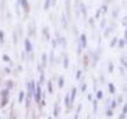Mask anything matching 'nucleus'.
Returning a JSON list of instances; mask_svg holds the SVG:
<instances>
[{
    "label": "nucleus",
    "instance_id": "1",
    "mask_svg": "<svg viewBox=\"0 0 127 119\" xmlns=\"http://www.w3.org/2000/svg\"><path fill=\"white\" fill-rule=\"evenodd\" d=\"M42 92H43L42 85L37 84V87H35V92H34V95H33L35 103H39V101H40V99H42Z\"/></svg>",
    "mask_w": 127,
    "mask_h": 119
},
{
    "label": "nucleus",
    "instance_id": "2",
    "mask_svg": "<svg viewBox=\"0 0 127 119\" xmlns=\"http://www.w3.org/2000/svg\"><path fill=\"white\" fill-rule=\"evenodd\" d=\"M35 87H37V83H35L34 80H30V81L28 83V94H27V95H30V97L33 98L34 92H35Z\"/></svg>",
    "mask_w": 127,
    "mask_h": 119
},
{
    "label": "nucleus",
    "instance_id": "3",
    "mask_svg": "<svg viewBox=\"0 0 127 119\" xmlns=\"http://www.w3.org/2000/svg\"><path fill=\"white\" fill-rule=\"evenodd\" d=\"M78 46H81L82 49H86L87 48V35H86V34H81V35H79Z\"/></svg>",
    "mask_w": 127,
    "mask_h": 119
},
{
    "label": "nucleus",
    "instance_id": "4",
    "mask_svg": "<svg viewBox=\"0 0 127 119\" xmlns=\"http://www.w3.org/2000/svg\"><path fill=\"white\" fill-rule=\"evenodd\" d=\"M24 52L28 53V54H30L33 52V44H32V41L28 38L24 39Z\"/></svg>",
    "mask_w": 127,
    "mask_h": 119
},
{
    "label": "nucleus",
    "instance_id": "5",
    "mask_svg": "<svg viewBox=\"0 0 127 119\" xmlns=\"http://www.w3.org/2000/svg\"><path fill=\"white\" fill-rule=\"evenodd\" d=\"M20 6L23 8L24 14L28 15L29 11H30V5H29V3H28V0H20Z\"/></svg>",
    "mask_w": 127,
    "mask_h": 119
},
{
    "label": "nucleus",
    "instance_id": "6",
    "mask_svg": "<svg viewBox=\"0 0 127 119\" xmlns=\"http://www.w3.org/2000/svg\"><path fill=\"white\" fill-rule=\"evenodd\" d=\"M78 5H79V13L83 15V19H84V20H87V19H88V14H87V6H86L83 3H81V1H79V4H78Z\"/></svg>",
    "mask_w": 127,
    "mask_h": 119
},
{
    "label": "nucleus",
    "instance_id": "7",
    "mask_svg": "<svg viewBox=\"0 0 127 119\" xmlns=\"http://www.w3.org/2000/svg\"><path fill=\"white\" fill-rule=\"evenodd\" d=\"M89 57H92V66L95 68L96 65H97V61H98V59H99V53L98 52H89Z\"/></svg>",
    "mask_w": 127,
    "mask_h": 119
},
{
    "label": "nucleus",
    "instance_id": "8",
    "mask_svg": "<svg viewBox=\"0 0 127 119\" xmlns=\"http://www.w3.org/2000/svg\"><path fill=\"white\" fill-rule=\"evenodd\" d=\"M34 34H35V21L32 20L29 23V25H28V35L29 37H33Z\"/></svg>",
    "mask_w": 127,
    "mask_h": 119
},
{
    "label": "nucleus",
    "instance_id": "9",
    "mask_svg": "<svg viewBox=\"0 0 127 119\" xmlns=\"http://www.w3.org/2000/svg\"><path fill=\"white\" fill-rule=\"evenodd\" d=\"M57 43H58V45H62L63 48H67V39L64 37H61L59 33H57Z\"/></svg>",
    "mask_w": 127,
    "mask_h": 119
},
{
    "label": "nucleus",
    "instance_id": "10",
    "mask_svg": "<svg viewBox=\"0 0 127 119\" xmlns=\"http://www.w3.org/2000/svg\"><path fill=\"white\" fill-rule=\"evenodd\" d=\"M76 97H77V88H76V87H73V88L70 89V93H69V100H70V103H72V104L74 103Z\"/></svg>",
    "mask_w": 127,
    "mask_h": 119
},
{
    "label": "nucleus",
    "instance_id": "11",
    "mask_svg": "<svg viewBox=\"0 0 127 119\" xmlns=\"http://www.w3.org/2000/svg\"><path fill=\"white\" fill-rule=\"evenodd\" d=\"M59 112H61V109H59V100H58V101H56V104H54L53 117H54V118H57V117L59 115Z\"/></svg>",
    "mask_w": 127,
    "mask_h": 119
},
{
    "label": "nucleus",
    "instance_id": "12",
    "mask_svg": "<svg viewBox=\"0 0 127 119\" xmlns=\"http://www.w3.org/2000/svg\"><path fill=\"white\" fill-rule=\"evenodd\" d=\"M9 103V97H3L1 101H0V108H5Z\"/></svg>",
    "mask_w": 127,
    "mask_h": 119
},
{
    "label": "nucleus",
    "instance_id": "13",
    "mask_svg": "<svg viewBox=\"0 0 127 119\" xmlns=\"http://www.w3.org/2000/svg\"><path fill=\"white\" fill-rule=\"evenodd\" d=\"M61 23H62V25H63V28H67L68 26V20H67V15L63 13L62 14V16H61Z\"/></svg>",
    "mask_w": 127,
    "mask_h": 119
},
{
    "label": "nucleus",
    "instance_id": "14",
    "mask_svg": "<svg viewBox=\"0 0 127 119\" xmlns=\"http://www.w3.org/2000/svg\"><path fill=\"white\" fill-rule=\"evenodd\" d=\"M40 64H42L43 68H45V66L48 65V55H47L45 53L42 54V63H40Z\"/></svg>",
    "mask_w": 127,
    "mask_h": 119
},
{
    "label": "nucleus",
    "instance_id": "15",
    "mask_svg": "<svg viewBox=\"0 0 127 119\" xmlns=\"http://www.w3.org/2000/svg\"><path fill=\"white\" fill-rule=\"evenodd\" d=\"M68 66H69L68 55H67V54H63V68H64V69H68Z\"/></svg>",
    "mask_w": 127,
    "mask_h": 119
},
{
    "label": "nucleus",
    "instance_id": "16",
    "mask_svg": "<svg viewBox=\"0 0 127 119\" xmlns=\"http://www.w3.org/2000/svg\"><path fill=\"white\" fill-rule=\"evenodd\" d=\"M70 3L72 0H65V11H67L68 18H70Z\"/></svg>",
    "mask_w": 127,
    "mask_h": 119
},
{
    "label": "nucleus",
    "instance_id": "17",
    "mask_svg": "<svg viewBox=\"0 0 127 119\" xmlns=\"http://www.w3.org/2000/svg\"><path fill=\"white\" fill-rule=\"evenodd\" d=\"M25 99V92L24 90H20L19 92V95H18V103H23Z\"/></svg>",
    "mask_w": 127,
    "mask_h": 119
},
{
    "label": "nucleus",
    "instance_id": "18",
    "mask_svg": "<svg viewBox=\"0 0 127 119\" xmlns=\"http://www.w3.org/2000/svg\"><path fill=\"white\" fill-rule=\"evenodd\" d=\"M43 35L47 40H50V35H49V26H44L43 28Z\"/></svg>",
    "mask_w": 127,
    "mask_h": 119
},
{
    "label": "nucleus",
    "instance_id": "19",
    "mask_svg": "<svg viewBox=\"0 0 127 119\" xmlns=\"http://www.w3.org/2000/svg\"><path fill=\"white\" fill-rule=\"evenodd\" d=\"M24 100H25V107L27 108H30V105H32V97L25 94V99Z\"/></svg>",
    "mask_w": 127,
    "mask_h": 119
},
{
    "label": "nucleus",
    "instance_id": "20",
    "mask_svg": "<svg viewBox=\"0 0 127 119\" xmlns=\"http://www.w3.org/2000/svg\"><path fill=\"white\" fill-rule=\"evenodd\" d=\"M79 1L77 0L76 1V4H74V11H76V18H79V15H81V13H79Z\"/></svg>",
    "mask_w": 127,
    "mask_h": 119
},
{
    "label": "nucleus",
    "instance_id": "21",
    "mask_svg": "<svg viewBox=\"0 0 127 119\" xmlns=\"http://www.w3.org/2000/svg\"><path fill=\"white\" fill-rule=\"evenodd\" d=\"M108 92H110V94H115L116 93V88L113 85V83H108Z\"/></svg>",
    "mask_w": 127,
    "mask_h": 119
},
{
    "label": "nucleus",
    "instance_id": "22",
    "mask_svg": "<svg viewBox=\"0 0 127 119\" xmlns=\"http://www.w3.org/2000/svg\"><path fill=\"white\" fill-rule=\"evenodd\" d=\"M47 88H48V93H49V94H53V81H52V80H48Z\"/></svg>",
    "mask_w": 127,
    "mask_h": 119
},
{
    "label": "nucleus",
    "instance_id": "23",
    "mask_svg": "<svg viewBox=\"0 0 127 119\" xmlns=\"http://www.w3.org/2000/svg\"><path fill=\"white\" fill-rule=\"evenodd\" d=\"M126 43H127V40H126V39H120V40H117V45H118L121 49L126 46Z\"/></svg>",
    "mask_w": 127,
    "mask_h": 119
},
{
    "label": "nucleus",
    "instance_id": "24",
    "mask_svg": "<svg viewBox=\"0 0 127 119\" xmlns=\"http://www.w3.org/2000/svg\"><path fill=\"white\" fill-rule=\"evenodd\" d=\"M112 30H113V26H108L107 29H106V31H104V38H108V37H110V34L112 33Z\"/></svg>",
    "mask_w": 127,
    "mask_h": 119
},
{
    "label": "nucleus",
    "instance_id": "25",
    "mask_svg": "<svg viewBox=\"0 0 127 119\" xmlns=\"http://www.w3.org/2000/svg\"><path fill=\"white\" fill-rule=\"evenodd\" d=\"M93 103V113H97L98 110V100L97 99H93V100H91Z\"/></svg>",
    "mask_w": 127,
    "mask_h": 119
},
{
    "label": "nucleus",
    "instance_id": "26",
    "mask_svg": "<svg viewBox=\"0 0 127 119\" xmlns=\"http://www.w3.org/2000/svg\"><path fill=\"white\" fill-rule=\"evenodd\" d=\"M96 99L97 100H102L103 99V92L102 90H96Z\"/></svg>",
    "mask_w": 127,
    "mask_h": 119
},
{
    "label": "nucleus",
    "instance_id": "27",
    "mask_svg": "<svg viewBox=\"0 0 127 119\" xmlns=\"http://www.w3.org/2000/svg\"><path fill=\"white\" fill-rule=\"evenodd\" d=\"M53 63H54V49H52V52H50V54H49V63H48V64L53 65Z\"/></svg>",
    "mask_w": 127,
    "mask_h": 119
},
{
    "label": "nucleus",
    "instance_id": "28",
    "mask_svg": "<svg viewBox=\"0 0 127 119\" xmlns=\"http://www.w3.org/2000/svg\"><path fill=\"white\" fill-rule=\"evenodd\" d=\"M118 11H120V8H115V9L112 10V19H113V20L118 16Z\"/></svg>",
    "mask_w": 127,
    "mask_h": 119
},
{
    "label": "nucleus",
    "instance_id": "29",
    "mask_svg": "<svg viewBox=\"0 0 127 119\" xmlns=\"http://www.w3.org/2000/svg\"><path fill=\"white\" fill-rule=\"evenodd\" d=\"M44 81H45V77H44V73L43 72H40V77H39V85H43L44 84Z\"/></svg>",
    "mask_w": 127,
    "mask_h": 119
},
{
    "label": "nucleus",
    "instance_id": "30",
    "mask_svg": "<svg viewBox=\"0 0 127 119\" xmlns=\"http://www.w3.org/2000/svg\"><path fill=\"white\" fill-rule=\"evenodd\" d=\"M9 92H10V90H9L8 88H5V89H3L1 92H0V95H1V98H3V97H9V94H10Z\"/></svg>",
    "mask_w": 127,
    "mask_h": 119
},
{
    "label": "nucleus",
    "instance_id": "31",
    "mask_svg": "<svg viewBox=\"0 0 127 119\" xmlns=\"http://www.w3.org/2000/svg\"><path fill=\"white\" fill-rule=\"evenodd\" d=\"M5 43V34L3 30H0V44H4Z\"/></svg>",
    "mask_w": 127,
    "mask_h": 119
},
{
    "label": "nucleus",
    "instance_id": "32",
    "mask_svg": "<svg viewBox=\"0 0 127 119\" xmlns=\"http://www.w3.org/2000/svg\"><path fill=\"white\" fill-rule=\"evenodd\" d=\"M58 87H59L61 89L64 87V78H63V77H59V79H58Z\"/></svg>",
    "mask_w": 127,
    "mask_h": 119
},
{
    "label": "nucleus",
    "instance_id": "33",
    "mask_svg": "<svg viewBox=\"0 0 127 119\" xmlns=\"http://www.w3.org/2000/svg\"><path fill=\"white\" fill-rule=\"evenodd\" d=\"M49 8H50V0H45L44 5H43V9L47 11V10H49Z\"/></svg>",
    "mask_w": 127,
    "mask_h": 119
},
{
    "label": "nucleus",
    "instance_id": "34",
    "mask_svg": "<svg viewBox=\"0 0 127 119\" xmlns=\"http://www.w3.org/2000/svg\"><path fill=\"white\" fill-rule=\"evenodd\" d=\"M6 88H8L9 90L14 88V83H13V80H8V81H6Z\"/></svg>",
    "mask_w": 127,
    "mask_h": 119
},
{
    "label": "nucleus",
    "instance_id": "35",
    "mask_svg": "<svg viewBox=\"0 0 127 119\" xmlns=\"http://www.w3.org/2000/svg\"><path fill=\"white\" fill-rule=\"evenodd\" d=\"M116 107H117V101H116L115 99H113V100H111V101H110V108L115 110V108H116Z\"/></svg>",
    "mask_w": 127,
    "mask_h": 119
},
{
    "label": "nucleus",
    "instance_id": "36",
    "mask_svg": "<svg viewBox=\"0 0 127 119\" xmlns=\"http://www.w3.org/2000/svg\"><path fill=\"white\" fill-rule=\"evenodd\" d=\"M113 70H115L113 63H108V73H113Z\"/></svg>",
    "mask_w": 127,
    "mask_h": 119
},
{
    "label": "nucleus",
    "instance_id": "37",
    "mask_svg": "<svg viewBox=\"0 0 127 119\" xmlns=\"http://www.w3.org/2000/svg\"><path fill=\"white\" fill-rule=\"evenodd\" d=\"M106 115H107V117H110V118H111V117H113V109L108 108V109L106 110Z\"/></svg>",
    "mask_w": 127,
    "mask_h": 119
},
{
    "label": "nucleus",
    "instance_id": "38",
    "mask_svg": "<svg viewBox=\"0 0 127 119\" xmlns=\"http://www.w3.org/2000/svg\"><path fill=\"white\" fill-rule=\"evenodd\" d=\"M117 40H118V39H117V38L115 37V38H113V39L111 40V43H110V46H111V48L116 46V45H117Z\"/></svg>",
    "mask_w": 127,
    "mask_h": 119
},
{
    "label": "nucleus",
    "instance_id": "39",
    "mask_svg": "<svg viewBox=\"0 0 127 119\" xmlns=\"http://www.w3.org/2000/svg\"><path fill=\"white\" fill-rule=\"evenodd\" d=\"M121 65H122L123 68H126V66H127V60H126V57H121Z\"/></svg>",
    "mask_w": 127,
    "mask_h": 119
},
{
    "label": "nucleus",
    "instance_id": "40",
    "mask_svg": "<svg viewBox=\"0 0 127 119\" xmlns=\"http://www.w3.org/2000/svg\"><path fill=\"white\" fill-rule=\"evenodd\" d=\"M50 44H52V49H56V48H57V45H58L57 39H52V40H50Z\"/></svg>",
    "mask_w": 127,
    "mask_h": 119
},
{
    "label": "nucleus",
    "instance_id": "41",
    "mask_svg": "<svg viewBox=\"0 0 127 119\" xmlns=\"http://www.w3.org/2000/svg\"><path fill=\"white\" fill-rule=\"evenodd\" d=\"M99 10H101V14H103V15H104V14L107 13V4H104V5H102Z\"/></svg>",
    "mask_w": 127,
    "mask_h": 119
},
{
    "label": "nucleus",
    "instance_id": "42",
    "mask_svg": "<svg viewBox=\"0 0 127 119\" xmlns=\"http://www.w3.org/2000/svg\"><path fill=\"white\" fill-rule=\"evenodd\" d=\"M1 59H3V61H5V63H9L11 59L9 58V55H6V54H3V57H1Z\"/></svg>",
    "mask_w": 127,
    "mask_h": 119
},
{
    "label": "nucleus",
    "instance_id": "43",
    "mask_svg": "<svg viewBox=\"0 0 127 119\" xmlns=\"http://www.w3.org/2000/svg\"><path fill=\"white\" fill-rule=\"evenodd\" d=\"M83 64H84V68L88 66V54H86V55L83 57Z\"/></svg>",
    "mask_w": 127,
    "mask_h": 119
},
{
    "label": "nucleus",
    "instance_id": "44",
    "mask_svg": "<svg viewBox=\"0 0 127 119\" xmlns=\"http://www.w3.org/2000/svg\"><path fill=\"white\" fill-rule=\"evenodd\" d=\"M13 41H14V44H18V34H16V31H13Z\"/></svg>",
    "mask_w": 127,
    "mask_h": 119
},
{
    "label": "nucleus",
    "instance_id": "45",
    "mask_svg": "<svg viewBox=\"0 0 127 119\" xmlns=\"http://www.w3.org/2000/svg\"><path fill=\"white\" fill-rule=\"evenodd\" d=\"M82 73H83L82 70H77V73H76V79H77V80H79V79L82 78Z\"/></svg>",
    "mask_w": 127,
    "mask_h": 119
},
{
    "label": "nucleus",
    "instance_id": "46",
    "mask_svg": "<svg viewBox=\"0 0 127 119\" xmlns=\"http://www.w3.org/2000/svg\"><path fill=\"white\" fill-rule=\"evenodd\" d=\"M122 26H123V28L127 26V16H126V15L123 16V19H122Z\"/></svg>",
    "mask_w": 127,
    "mask_h": 119
},
{
    "label": "nucleus",
    "instance_id": "47",
    "mask_svg": "<svg viewBox=\"0 0 127 119\" xmlns=\"http://www.w3.org/2000/svg\"><path fill=\"white\" fill-rule=\"evenodd\" d=\"M106 23H107V21H106V19L103 18V19L101 20V24H99V26H101V29H103V28H106Z\"/></svg>",
    "mask_w": 127,
    "mask_h": 119
},
{
    "label": "nucleus",
    "instance_id": "48",
    "mask_svg": "<svg viewBox=\"0 0 127 119\" xmlns=\"http://www.w3.org/2000/svg\"><path fill=\"white\" fill-rule=\"evenodd\" d=\"M87 20H88V23H89L91 26H95V18H89V19H87Z\"/></svg>",
    "mask_w": 127,
    "mask_h": 119
},
{
    "label": "nucleus",
    "instance_id": "49",
    "mask_svg": "<svg viewBox=\"0 0 127 119\" xmlns=\"http://www.w3.org/2000/svg\"><path fill=\"white\" fill-rule=\"evenodd\" d=\"M122 113H123V114H126V113H127V104H126V103L123 104V108H122Z\"/></svg>",
    "mask_w": 127,
    "mask_h": 119
},
{
    "label": "nucleus",
    "instance_id": "50",
    "mask_svg": "<svg viewBox=\"0 0 127 119\" xmlns=\"http://www.w3.org/2000/svg\"><path fill=\"white\" fill-rule=\"evenodd\" d=\"M101 15H102V14H101V10L98 9V10H97V13H96V16H95V19H98Z\"/></svg>",
    "mask_w": 127,
    "mask_h": 119
},
{
    "label": "nucleus",
    "instance_id": "51",
    "mask_svg": "<svg viewBox=\"0 0 127 119\" xmlns=\"http://www.w3.org/2000/svg\"><path fill=\"white\" fill-rule=\"evenodd\" d=\"M4 72H5L6 74H10V73H11V69H10V68H8V66H6V68H4Z\"/></svg>",
    "mask_w": 127,
    "mask_h": 119
},
{
    "label": "nucleus",
    "instance_id": "52",
    "mask_svg": "<svg viewBox=\"0 0 127 119\" xmlns=\"http://www.w3.org/2000/svg\"><path fill=\"white\" fill-rule=\"evenodd\" d=\"M82 107H83V104H79V105L77 107V114H79V113H81V110H82Z\"/></svg>",
    "mask_w": 127,
    "mask_h": 119
},
{
    "label": "nucleus",
    "instance_id": "53",
    "mask_svg": "<svg viewBox=\"0 0 127 119\" xmlns=\"http://www.w3.org/2000/svg\"><path fill=\"white\" fill-rule=\"evenodd\" d=\"M73 33H74V35H78V29L76 25H73Z\"/></svg>",
    "mask_w": 127,
    "mask_h": 119
},
{
    "label": "nucleus",
    "instance_id": "54",
    "mask_svg": "<svg viewBox=\"0 0 127 119\" xmlns=\"http://www.w3.org/2000/svg\"><path fill=\"white\" fill-rule=\"evenodd\" d=\"M122 100H123V98H122V95H121V97H118V99L116 100V101H117V104H121V103H122Z\"/></svg>",
    "mask_w": 127,
    "mask_h": 119
},
{
    "label": "nucleus",
    "instance_id": "55",
    "mask_svg": "<svg viewBox=\"0 0 127 119\" xmlns=\"http://www.w3.org/2000/svg\"><path fill=\"white\" fill-rule=\"evenodd\" d=\"M10 118H16V115L14 114V110H13V108H11V112H10Z\"/></svg>",
    "mask_w": 127,
    "mask_h": 119
},
{
    "label": "nucleus",
    "instance_id": "56",
    "mask_svg": "<svg viewBox=\"0 0 127 119\" xmlns=\"http://www.w3.org/2000/svg\"><path fill=\"white\" fill-rule=\"evenodd\" d=\"M87 99H88L89 101H91V100H92V99H93V97H92V94H88V95H87Z\"/></svg>",
    "mask_w": 127,
    "mask_h": 119
},
{
    "label": "nucleus",
    "instance_id": "57",
    "mask_svg": "<svg viewBox=\"0 0 127 119\" xmlns=\"http://www.w3.org/2000/svg\"><path fill=\"white\" fill-rule=\"evenodd\" d=\"M123 39H126V40H127V30H125V31H123Z\"/></svg>",
    "mask_w": 127,
    "mask_h": 119
},
{
    "label": "nucleus",
    "instance_id": "58",
    "mask_svg": "<svg viewBox=\"0 0 127 119\" xmlns=\"http://www.w3.org/2000/svg\"><path fill=\"white\" fill-rule=\"evenodd\" d=\"M25 54H27L25 52H23V53H22V60H25Z\"/></svg>",
    "mask_w": 127,
    "mask_h": 119
},
{
    "label": "nucleus",
    "instance_id": "59",
    "mask_svg": "<svg viewBox=\"0 0 127 119\" xmlns=\"http://www.w3.org/2000/svg\"><path fill=\"white\" fill-rule=\"evenodd\" d=\"M125 72H126V68H121V74L125 75Z\"/></svg>",
    "mask_w": 127,
    "mask_h": 119
},
{
    "label": "nucleus",
    "instance_id": "60",
    "mask_svg": "<svg viewBox=\"0 0 127 119\" xmlns=\"http://www.w3.org/2000/svg\"><path fill=\"white\" fill-rule=\"evenodd\" d=\"M99 80H101V83L103 84V83H104V77H102V75H101V77H99Z\"/></svg>",
    "mask_w": 127,
    "mask_h": 119
},
{
    "label": "nucleus",
    "instance_id": "61",
    "mask_svg": "<svg viewBox=\"0 0 127 119\" xmlns=\"http://www.w3.org/2000/svg\"><path fill=\"white\" fill-rule=\"evenodd\" d=\"M125 118H126V114H123V113H122V114L120 115V119H125Z\"/></svg>",
    "mask_w": 127,
    "mask_h": 119
},
{
    "label": "nucleus",
    "instance_id": "62",
    "mask_svg": "<svg viewBox=\"0 0 127 119\" xmlns=\"http://www.w3.org/2000/svg\"><path fill=\"white\" fill-rule=\"evenodd\" d=\"M78 118H79V114H77V113H76V115H74V119H78Z\"/></svg>",
    "mask_w": 127,
    "mask_h": 119
}]
</instances>
